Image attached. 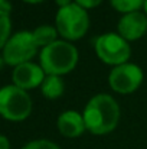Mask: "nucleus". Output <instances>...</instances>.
I'll return each mask as SVG.
<instances>
[{
	"mask_svg": "<svg viewBox=\"0 0 147 149\" xmlns=\"http://www.w3.org/2000/svg\"><path fill=\"white\" fill-rule=\"evenodd\" d=\"M55 28L58 35L63 41L74 42L85 36L90 28L88 12L79 7L77 3H72L66 7L58 9L55 16Z\"/></svg>",
	"mask_w": 147,
	"mask_h": 149,
	"instance_id": "nucleus-3",
	"label": "nucleus"
},
{
	"mask_svg": "<svg viewBox=\"0 0 147 149\" xmlns=\"http://www.w3.org/2000/svg\"><path fill=\"white\" fill-rule=\"evenodd\" d=\"M32 35L39 48H45L50 44H53L55 41H58V31L55 26H50V25L38 26L36 29L32 31Z\"/></svg>",
	"mask_w": 147,
	"mask_h": 149,
	"instance_id": "nucleus-12",
	"label": "nucleus"
},
{
	"mask_svg": "<svg viewBox=\"0 0 147 149\" xmlns=\"http://www.w3.org/2000/svg\"><path fill=\"white\" fill-rule=\"evenodd\" d=\"M110 4L117 10L121 12L123 15L137 12L140 7H143L144 0H110Z\"/></svg>",
	"mask_w": 147,
	"mask_h": 149,
	"instance_id": "nucleus-13",
	"label": "nucleus"
},
{
	"mask_svg": "<svg viewBox=\"0 0 147 149\" xmlns=\"http://www.w3.org/2000/svg\"><path fill=\"white\" fill-rule=\"evenodd\" d=\"M55 3L58 4V7H59V9H62V7H66V6L72 4L74 1H72V0H55Z\"/></svg>",
	"mask_w": 147,
	"mask_h": 149,
	"instance_id": "nucleus-19",
	"label": "nucleus"
},
{
	"mask_svg": "<svg viewBox=\"0 0 147 149\" xmlns=\"http://www.w3.org/2000/svg\"><path fill=\"white\" fill-rule=\"evenodd\" d=\"M143 9H144V15L147 16V0H144V4H143Z\"/></svg>",
	"mask_w": 147,
	"mask_h": 149,
	"instance_id": "nucleus-22",
	"label": "nucleus"
},
{
	"mask_svg": "<svg viewBox=\"0 0 147 149\" xmlns=\"http://www.w3.org/2000/svg\"><path fill=\"white\" fill-rule=\"evenodd\" d=\"M79 59L78 49L68 41L58 39L42 48L39 54V65L46 75H65L75 70Z\"/></svg>",
	"mask_w": 147,
	"mask_h": 149,
	"instance_id": "nucleus-2",
	"label": "nucleus"
},
{
	"mask_svg": "<svg viewBox=\"0 0 147 149\" xmlns=\"http://www.w3.org/2000/svg\"><path fill=\"white\" fill-rule=\"evenodd\" d=\"M143 70L133 62H126L112 67L108 75V84L112 91L118 94H131L143 83Z\"/></svg>",
	"mask_w": 147,
	"mask_h": 149,
	"instance_id": "nucleus-7",
	"label": "nucleus"
},
{
	"mask_svg": "<svg viewBox=\"0 0 147 149\" xmlns=\"http://www.w3.org/2000/svg\"><path fill=\"white\" fill-rule=\"evenodd\" d=\"M41 91H42L43 97H46L49 100L59 99L65 91V84H63L62 77H59V75H46L42 86H41Z\"/></svg>",
	"mask_w": 147,
	"mask_h": 149,
	"instance_id": "nucleus-11",
	"label": "nucleus"
},
{
	"mask_svg": "<svg viewBox=\"0 0 147 149\" xmlns=\"http://www.w3.org/2000/svg\"><path fill=\"white\" fill-rule=\"evenodd\" d=\"M46 74L39 64L35 62H25L13 68L12 72V83L13 86L28 91L42 86Z\"/></svg>",
	"mask_w": 147,
	"mask_h": 149,
	"instance_id": "nucleus-8",
	"label": "nucleus"
},
{
	"mask_svg": "<svg viewBox=\"0 0 147 149\" xmlns=\"http://www.w3.org/2000/svg\"><path fill=\"white\" fill-rule=\"evenodd\" d=\"M56 126L59 133L65 138H79L87 130L84 116L77 110H66L61 113L56 120Z\"/></svg>",
	"mask_w": 147,
	"mask_h": 149,
	"instance_id": "nucleus-10",
	"label": "nucleus"
},
{
	"mask_svg": "<svg viewBox=\"0 0 147 149\" xmlns=\"http://www.w3.org/2000/svg\"><path fill=\"white\" fill-rule=\"evenodd\" d=\"M0 149H10V142L4 135H0Z\"/></svg>",
	"mask_w": 147,
	"mask_h": 149,
	"instance_id": "nucleus-17",
	"label": "nucleus"
},
{
	"mask_svg": "<svg viewBox=\"0 0 147 149\" xmlns=\"http://www.w3.org/2000/svg\"><path fill=\"white\" fill-rule=\"evenodd\" d=\"M120 114L117 100L107 93L92 96L82 111L87 130L97 136L111 133L120 122Z\"/></svg>",
	"mask_w": 147,
	"mask_h": 149,
	"instance_id": "nucleus-1",
	"label": "nucleus"
},
{
	"mask_svg": "<svg viewBox=\"0 0 147 149\" xmlns=\"http://www.w3.org/2000/svg\"><path fill=\"white\" fill-rule=\"evenodd\" d=\"M0 10L10 13V10H12V6H10V3H9L7 0H0Z\"/></svg>",
	"mask_w": 147,
	"mask_h": 149,
	"instance_id": "nucleus-18",
	"label": "nucleus"
},
{
	"mask_svg": "<svg viewBox=\"0 0 147 149\" xmlns=\"http://www.w3.org/2000/svg\"><path fill=\"white\" fill-rule=\"evenodd\" d=\"M117 33L123 36L127 42L137 41L143 38V35L147 32V16L140 10L126 13L120 17L117 23Z\"/></svg>",
	"mask_w": 147,
	"mask_h": 149,
	"instance_id": "nucleus-9",
	"label": "nucleus"
},
{
	"mask_svg": "<svg viewBox=\"0 0 147 149\" xmlns=\"http://www.w3.org/2000/svg\"><path fill=\"white\" fill-rule=\"evenodd\" d=\"M74 3H77L79 7L88 10V9H95V7H98L102 3V0H74Z\"/></svg>",
	"mask_w": 147,
	"mask_h": 149,
	"instance_id": "nucleus-16",
	"label": "nucleus"
},
{
	"mask_svg": "<svg viewBox=\"0 0 147 149\" xmlns=\"http://www.w3.org/2000/svg\"><path fill=\"white\" fill-rule=\"evenodd\" d=\"M12 36V19L10 13L0 10V49L4 48L6 42Z\"/></svg>",
	"mask_w": 147,
	"mask_h": 149,
	"instance_id": "nucleus-14",
	"label": "nucleus"
},
{
	"mask_svg": "<svg viewBox=\"0 0 147 149\" xmlns=\"http://www.w3.org/2000/svg\"><path fill=\"white\" fill-rule=\"evenodd\" d=\"M38 48L39 47L36 45L32 32L20 31L9 38L4 48L1 49V55L4 58L6 65L14 68L20 64L30 62V59L36 55Z\"/></svg>",
	"mask_w": 147,
	"mask_h": 149,
	"instance_id": "nucleus-6",
	"label": "nucleus"
},
{
	"mask_svg": "<svg viewBox=\"0 0 147 149\" xmlns=\"http://www.w3.org/2000/svg\"><path fill=\"white\" fill-rule=\"evenodd\" d=\"M6 65V62H4V58H3V55H0V70H3V67Z\"/></svg>",
	"mask_w": 147,
	"mask_h": 149,
	"instance_id": "nucleus-21",
	"label": "nucleus"
},
{
	"mask_svg": "<svg viewBox=\"0 0 147 149\" xmlns=\"http://www.w3.org/2000/svg\"><path fill=\"white\" fill-rule=\"evenodd\" d=\"M22 1L29 3V4H39V3H42V1H45V0H22Z\"/></svg>",
	"mask_w": 147,
	"mask_h": 149,
	"instance_id": "nucleus-20",
	"label": "nucleus"
},
{
	"mask_svg": "<svg viewBox=\"0 0 147 149\" xmlns=\"http://www.w3.org/2000/svg\"><path fill=\"white\" fill-rule=\"evenodd\" d=\"M33 109L28 91L9 84L0 88V116L9 122L26 120Z\"/></svg>",
	"mask_w": 147,
	"mask_h": 149,
	"instance_id": "nucleus-4",
	"label": "nucleus"
},
{
	"mask_svg": "<svg viewBox=\"0 0 147 149\" xmlns=\"http://www.w3.org/2000/svg\"><path fill=\"white\" fill-rule=\"evenodd\" d=\"M94 48L97 56L107 65L117 67L128 62L131 56L130 42H127L117 32H107L94 39Z\"/></svg>",
	"mask_w": 147,
	"mask_h": 149,
	"instance_id": "nucleus-5",
	"label": "nucleus"
},
{
	"mask_svg": "<svg viewBox=\"0 0 147 149\" xmlns=\"http://www.w3.org/2000/svg\"><path fill=\"white\" fill-rule=\"evenodd\" d=\"M22 149H61L55 142L49 139H35L28 142Z\"/></svg>",
	"mask_w": 147,
	"mask_h": 149,
	"instance_id": "nucleus-15",
	"label": "nucleus"
}]
</instances>
